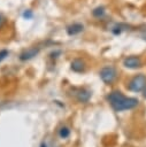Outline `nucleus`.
Returning a JSON list of instances; mask_svg holds the SVG:
<instances>
[{
	"mask_svg": "<svg viewBox=\"0 0 146 147\" xmlns=\"http://www.w3.org/2000/svg\"><path fill=\"white\" fill-rule=\"evenodd\" d=\"M107 100L115 111H124L133 109L138 106V99L125 96L121 91H113L108 94Z\"/></svg>",
	"mask_w": 146,
	"mask_h": 147,
	"instance_id": "obj_1",
	"label": "nucleus"
},
{
	"mask_svg": "<svg viewBox=\"0 0 146 147\" xmlns=\"http://www.w3.org/2000/svg\"><path fill=\"white\" fill-rule=\"evenodd\" d=\"M146 87V76L139 74L135 76L128 84V90L131 92H141Z\"/></svg>",
	"mask_w": 146,
	"mask_h": 147,
	"instance_id": "obj_2",
	"label": "nucleus"
},
{
	"mask_svg": "<svg viewBox=\"0 0 146 147\" xmlns=\"http://www.w3.org/2000/svg\"><path fill=\"white\" fill-rule=\"evenodd\" d=\"M99 75H100L101 80H102L105 84L109 85V84H113L114 80L116 79L117 72H116V69H115L114 67H112V65H106V67H103V68L100 70Z\"/></svg>",
	"mask_w": 146,
	"mask_h": 147,
	"instance_id": "obj_3",
	"label": "nucleus"
},
{
	"mask_svg": "<svg viewBox=\"0 0 146 147\" xmlns=\"http://www.w3.org/2000/svg\"><path fill=\"white\" fill-rule=\"evenodd\" d=\"M71 94L79 102H87L92 96V92L87 88H84V87H72Z\"/></svg>",
	"mask_w": 146,
	"mask_h": 147,
	"instance_id": "obj_4",
	"label": "nucleus"
},
{
	"mask_svg": "<svg viewBox=\"0 0 146 147\" xmlns=\"http://www.w3.org/2000/svg\"><path fill=\"white\" fill-rule=\"evenodd\" d=\"M123 65L125 68H129V69H137L139 67H141V60L140 57L138 56H128L124 59L123 61Z\"/></svg>",
	"mask_w": 146,
	"mask_h": 147,
	"instance_id": "obj_5",
	"label": "nucleus"
},
{
	"mask_svg": "<svg viewBox=\"0 0 146 147\" xmlns=\"http://www.w3.org/2000/svg\"><path fill=\"white\" fill-rule=\"evenodd\" d=\"M38 53H39V47H30V48L23 51V52L20 54V60H21V61L31 60V59H33L34 56H37Z\"/></svg>",
	"mask_w": 146,
	"mask_h": 147,
	"instance_id": "obj_6",
	"label": "nucleus"
},
{
	"mask_svg": "<svg viewBox=\"0 0 146 147\" xmlns=\"http://www.w3.org/2000/svg\"><path fill=\"white\" fill-rule=\"evenodd\" d=\"M71 70L75 72H84L86 69V63L82 59H75L71 62Z\"/></svg>",
	"mask_w": 146,
	"mask_h": 147,
	"instance_id": "obj_7",
	"label": "nucleus"
},
{
	"mask_svg": "<svg viewBox=\"0 0 146 147\" xmlns=\"http://www.w3.org/2000/svg\"><path fill=\"white\" fill-rule=\"evenodd\" d=\"M84 26L80 24V23H74L69 26H67V33L69 36H75V34H78L83 31Z\"/></svg>",
	"mask_w": 146,
	"mask_h": 147,
	"instance_id": "obj_8",
	"label": "nucleus"
},
{
	"mask_svg": "<svg viewBox=\"0 0 146 147\" xmlns=\"http://www.w3.org/2000/svg\"><path fill=\"white\" fill-rule=\"evenodd\" d=\"M70 133H71V131L68 126H61L59 129V137L62 139H67L70 136Z\"/></svg>",
	"mask_w": 146,
	"mask_h": 147,
	"instance_id": "obj_9",
	"label": "nucleus"
},
{
	"mask_svg": "<svg viewBox=\"0 0 146 147\" xmlns=\"http://www.w3.org/2000/svg\"><path fill=\"white\" fill-rule=\"evenodd\" d=\"M92 15H93L94 17H97V18H100V17H102V16L105 15V7H102V6H99V7L94 8V9L92 10Z\"/></svg>",
	"mask_w": 146,
	"mask_h": 147,
	"instance_id": "obj_10",
	"label": "nucleus"
},
{
	"mask_svg": "<svg viewBox=\"0 0 146 147\" xmlns=\"http://www.w3.org/2000/svg\"><path fill=\"white\" fill-rule=\"evenodd\" d=\"M8 54H9V52H8L7 49H2V51H0V62H1L2 60H5V59L8 56Z\"/></svg>",
	"mask_w": 146,
	"mask_h": 147,
	"instance_id": "obj_11",
	"label": "nucleus"
},
{
	"mask_svg": "<svg viewBox=\"0 0 146 147\" xmlns=\"http://www.w3.org/2000/svg\"><path fill=\"white\" fill-rule=\"evenodd\" d=\"M32 16H33V14H32V11L31 10H25L24 13H23V17L24 18H26V20H30V18H32Z\"/></svg>",
	"mask_w": 146,
	"mask_h": 147,
	"instance_id": "obj_12",
	"label": "nucleus"
},
{
	"mask_svg": "<svg viewBox=\"0 0 146 147\" xmlns=\"http://www.w3.org/2000/svg\"><path fill=\"white\" fill-rule=\"evenodd\" d=\"M5 23H6V17L3 16V14H2V13H0V29L5 25Z\"/></svg>",
	"mask_w": 146,
	"mask_h": 147,
	"instance_id": "obj_13",
	"label": "nucleus"
},
{
	"mask_svg": "<svg viewBox=\"0 0 146 147\" xmlns=\"http://www.w3.org/2000/svg\"><path fill=\"white\" fill-rule=\"evenodd\" d=\"M40 147H47V145H46V144H45V142H43V144H41V145H40Z\"/></svg>",
	"mask_w": 146,
	"mask_h": 147,
	"instance_id": "obj_14",
	"label": "nucleus"
},
{
	"mask_svg": "<svg viewBox=\"0 0 146 147\" xmlns=\"http://www.w3.org/2000/svg\"><path fill=\"white\" fill-rule=\"evenodd\" d=\"M144 96H145V98H146V87H145V88H144Z\"/></svg>",
	"mask_w": 146,
	"mask_h": 147,
	"instance_id": "obj_15",
	"label": "nucleus"
}]
</instances>
